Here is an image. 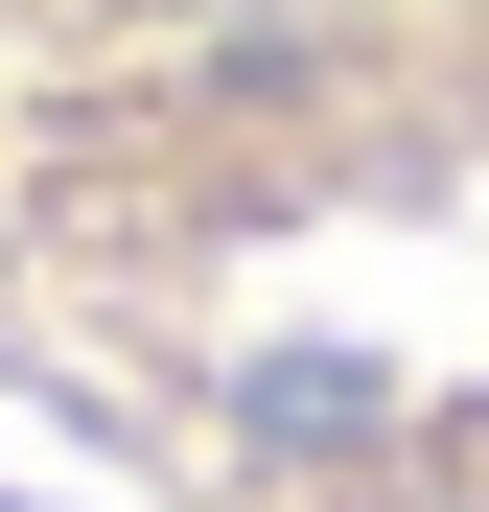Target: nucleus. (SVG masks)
<instances>
[{"instance_id": "f257e3e1", "label": "nucleus", "mask_w": 489, "mask_h": 512, "mask_svg": "<svg viewBox=\"0 0 489 512\" xmlns=\"http://www.w3.org/2000/svg\"><path fill=\"white\" fill-rule=\"evenodd\" d=\"M0 233L280 512H489V0H0Z\"/></svg>"}]
</instances>
